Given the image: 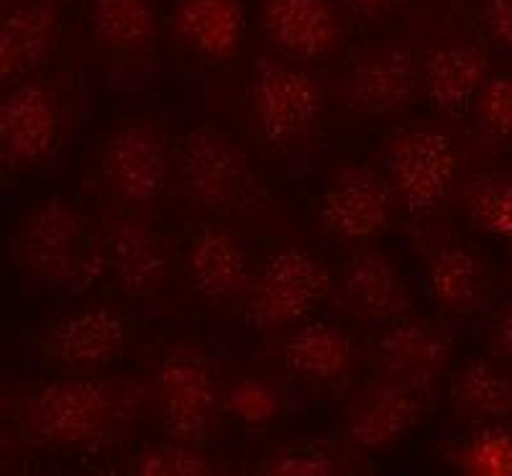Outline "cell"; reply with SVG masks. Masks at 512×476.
Here are the masks:
<instances>
[{"mask_svg": "<svg viewBox=\"0 0 512 476\" xmlns=\"http://www.w3.org/2000/svg\"><path fill=\"white\" fill-rule=\"evenodd\" d=\"M103 272L131 297L157 295L172 274V256L162 233L139 215H105L98 228Z\"/></svg>", "mask_w": 512, "mask_h": 476, "instance_id": "4fadbf2b", "label": "cell"}, {"mask_svg": "<svg viewBox=\"0 0 512 476\" xmlns=\"http://www.w3.org/2000/svg\"><path fill=\"white\" fill-rule=\"evenodd\" d=\"M341 295L356 318L379 326L410 313L415 305L408 279L382 251H364L346 264Z\"/></svg>", "mask_w": 512, "mask_h": 476, "instance_id": "ffe728a7", "label": "cell"}, {"mask_svg": "<svg viewBox=\"0 0 512 476\" xmlns=\"http://www.w3.org/2000/svg\"><path fill=\"white\" fill-rule=\"evenodd\" d=\"M223 407L239 423L249 425V428H264L280 415L282 397L267 379L241 377L223 395Z\"/></svg>", "mask_w": 512, "mask_h": 476, "instance_id": "f1b7e54d", "label": "cell"}, {"mask_svg": "<svg viewBox=\"0 0 512 476\" xmlns=\"http://www.w3.org/2000/svg\"><path fill=\"white\" fill-rule=\"evenodd\" d=\"M262 26L277 54L292 62L331 57L341 41V18L331 0H264Z\"/></svg>", "mask_w": 512, "mask_h": 476, "instance_id": "e0dca14e", "label": "cell"}, {"mask_svg": "<svg viewBox=\"0 0 512 476\" xmlns=\"http://www.w3.org/2000/svg\"><path fill=\"white\" fill-rule=\"evenodd\" d=\"M185 274L192 290L216 305L244 300L251 285L244 244L221 226H200L187 236Z\"/></svg>", "mask_w": 512, "mask_h": 476, "instance_id": "ac0fdd59", "label": "cell"}, {"mask_svg": "<svg viewBox=\"0 0 512 476\" xmlns=\"http://www.w3.org/2000/svg\"><path fill=\"white\" fill-rule=\"evenodd\" d=\"M62 134V105L52 85L41 80L13 82L0 103V159L3 167L29 169L47 162Z\"/></svg>", "mask_w": 512, "mask_h": 476, "instance_id": "7c38bea8", "label": "cell"}, {"mask_svg": "<svg viewBox=\"0 0 512 476\" xmlns=\"http://www.w3.org/2000/svg\"><path fill=\"white\" fill-rule=\"evenodd\" d=\"M126 354V320L111 305L59 315L39 338V361L57 374H95Z\"/></svg>", "mask_w": 512, "mask_h": 476, "instance_id": "52a82bcc", "label": "cell"}, {"mask_svg": "<svg viewBox=\"0 0 512 476\" xmlns=\"http://www.w3.org/2000/svg\"><path fill=\"white\" fill-rule=\"evenodd\" d=\"M262 471L280 476H333L338 466L333 464L328 453L318 451V448L297 446L272 453Z\"/></svg>", "mask_w": 512, "mask_h": 476, "instance_id": "4dcf8cb0", "label": "cell"}, {"mask_svg": "<svg viewBox=\"0 0 512 476\" xmlns=\"http://www.w3.org/2000/svg\"><path fill=\"white\" fill-rule=\"evenodd\" d=\"M384 167L397 203L413 215H428L454 190L459 154L443 131L405 128L387 144Z\"/></svg>", "mask_w": 512, "mask_h": 476, "instance_id": "8992f818", "label": "cell"}, {"mask_svg": "<svg viewBox=\"0 0 512 476\" xmlns=\"http://www.w3.org/2000/svg\"><path fill=\"white\" fill-rule=\"evenodd\" d=\"M100 175L126 205L146 208L157 203L169 182V149L159 126L144 118L121 123L105 141Z\"/></svg>", "mask_w": 512, "mask_h": 476, "instance_id": "9c48e42d", "label": "cell"}, {"mask_svg": "<svg viewBox=\"0 0 512 476\" xmlns=\"http://www.w3.org/2000/svg\"><path fill=\"white\" fill-rule=\"evenodd\" d=\"M131 471L141 476H205L213 474V464L200 451L198 443L169 438L157 446L144 448L136 456Z\"/></svg>", "mask_w": 512, "mask_h": 476, "instance_id": "83f0119b", "label": "cell"}, {"mask_svg": "<svg viewBox=\"0 0 512 476\" xmlns=\"http://www.w3.org/2000/svg\"><path fill=\"white\" fill-rule=\"evenodd\" d=\"M466 218L489 236L512 241V175H479L461 190Z\"/></svg>", "mask_w": 512, "mask_h": 476, "instance_id": "484cf974", "label": "cell"}, {"mask_svg": "<svg viewBox=\"0 0 512 476\" xmlns=\"http://www.w3.org/2000/svg\"><path fill=\"white\" fill-rule=\"evenodd\" d=\"M451 356L454 341L446 326L413 313L382 323L369 351L374 377L395 379L420 392L431 389L448 372Z\"/></svg>", "mask_w": 512, "mask_h": 476, "instance_id": "30bf717a", "label": "cell"}, {"mask_svg": "<svg viewBox=\"0 0 512 476\" xmlns=\"http://www.w3.org/2000/svg\"><path fill=\"white\" fill-rule=\"evenodd\" d=\"M6 3H11V0H6Z\"/></svg>", "mask_w": 512, "mask_h": 476, "instance_id": "d590c367", "label": "cell"}, {"mask_svg": "<svg viewBox=\"0 0 512 476\" xmlns=\"http://www.w3.org/2000/svg\"><path fill=\"white\" fill-rule=\"evenodd\" d=\"M397 198L387 175L369 164L336 169L320 200V226L333 241L364 244L382 236L392 221Z\"/></svg>", "mask_w": 512, "mask_h": 476, "instance_id": "8fae6325", "label": "cell"}, {"mask_svg": "<svg viewBox=\"0 0 512 476\" xmlns=\"http://www.w3.org/2000/svg\"><path fill=\"white\" fill-rule=\"evenodd\" d=\"M282 359L295 377L313 384H338L356 366L349 333L331 320H303L285 338Z\"/></svg>", "mask_w": 512, "mask_h": 476, "instance_id": "7402d4cb", "label": "cell"}, {"mask_svg": "<svg viewBox=\"0 0 512 476\" xmlns=\"http://www.w3.org/2000/svg\"><path fill=\"white\" fill-rule=\"evenodd\" d=\"M448 402L474 420L512 418V377L489 359H469L448 377Z\"/></svg>", "mask_w": 512, "mask_h": 476, "instance_id": "cb8c5ba5", "label": "cell"}, {"mask_svg": "<svg viewBox=\"0 0 512 476\" xmlns=\"http://www.w3.org/2000/svg\"><path fill=\"white\" fill-rule=\"evenodd\" d=\"M456 469L469 476H512V430L484 428L454 453Z\"/></svg>", "mask_w": 512, "mask_h": 476, "instance_id": "4316f807", "label": "cell"}, {"mask_svg": "<svg viewBox=\"0 0 512 476\" xmlns=\"http://www.w3.org/2000/svg\"><path fill=\"white\" fill-rule=\"evenodd\" d=\"M159 418L169 438L200 443L216 413L218 397L210 359L192 343H177L154 374Z\"/></svg>", "mask_w": 512, "mask_h": 476, "instance_id": "ba28073f", "label": "cell"}, {"mask_svg": "<svg viewBox=\"0 0 512 476\" xmlns=\"http://www.w3.org/2000/svg\"><path fill=\"white\" fill-rule=\"evenodd\" d=\"M59 8L54 0H11L0 21V77L18 82L29 77L54 47Z\"/></svg>", "mask_w": 512, "mask_h": 476, "instance_id": "44dd1931", "label": "cell"}, {"mask_svg": "<svg viewBox=\"0 0 512 476\" xmlns=\"http://www.w3.org/2000/svg\"><path fill=\"white\" fill-rule=\"evenodd\" d=\"M492 57L484 44L469 39L443 41L431 47L420 67V82L433 108L464 113L489 80Z\"/></svg>", "mask_w": 512, "mask_h": 476, "instance_id": "d6986e66", "label": "cell"}, {"mask_svg": "<svg viewBox=\"0 0 512 476\" xmlns=\"http://www.w3.org/2000/svg\"><path fill=\"white\" fill-rule=\"evenodd\" d=\"M333 292L331 269L305 249H282L251 277L244 313L256 328H287L310 320Z\"/></svg>", "mask_w": 512, "mask_h": 476, "instance_id": "277c9868", "label": "cell"}, {"mask_svg": "<svg viewBox=\"0 0 512 476\" xmlns=\"http://www.w3.org/2000/svg\"><path fill=\"white\" fill-rule=\"evenodd\" d=\"M144 397V387L128 379L64 374L24 397L21 428L36 446L93 448L116 441Z\"/></svg>", "mask_w": 512, "mask_h": 476, "instance_id": "6da1fadb", "label": "cell"}, {"mask_svg": "<svg viewBox=\"0 0 512 476\" xmlns=\"http://www.w3.org/2000/svg\"><path fill=\"white\" fill-rule=\"evenodd\" d=\"M474 116L484 134L497 141H512V72L489 77L474 100Z\"/></svg>", "mask_w": 512, "mask_h": 476, "instance_id": "f546056e", "label": "cell"}, {"mask_svg": "<svg viewBox=\"0 0 512 476\" xmlns=\"http://www.w3.org/2000/svg\"><path fill=\"white\" fill-rule=\"evenodd\" d=\"M489 341H492V349L512 364V302L497 305L489 318Z\"/></svg>", "mask_w": 512, "mask_h": 476, "instance_id": "d6a6232c", "label": "cell"}, {"mask_svg": "<svg viewBox=\"0 0 512 476\" xmlns=\"http://www.w3.org/2000/svg\"><path fill=\"white\" fill-rule=\"evenodd\" d=\"M177 182L195 208L239 210L262 195L249 154L218 128H192L177 151Z\"/></svg>", "mask_w": 512, "mask_h": 476, "instance_id": "3957f363", "label": "cell"}, {"mask_svg": "<svg viewBox=\"0 0 512 476\" xmlns=\"http://www.w3.org/2000/svg\"><path fill=\"white\" fill-rule=\"evenodd\" d=\"M510 272H512V241H510Z\"/></svg>", "mask_w": 512, "mask_h": 476, "instance_id": "e575fe53", "label": "cell"}, {"mask_svg": "<svg viewBox=\"0 0 512 476\" xmlns=\"http://www.w3.org/2000/svg\"><path fill=\"white\" fill-rule=\"evenodd\" d=\"M428 295L451 315H474L492 300L489 262L464 241L436 238L423 251Z\"/></svg>", "mask_w": 512, "mask_h": 476, "instance_id": "2e32d148", "label": "cell"}, {"mask_svg": "<svg viewBox=\"0 0 512 476\" xmlns=\"http://www.w3.org/2000/svg\"><path fill=\"white\" fill-rule=\"evenodd\" d=\"M172 24L192 52L228 62L244 44L246 11L241 0H177Z\"/></svg>", "mask_w": 512, "mask_h": 476, "instance_id": "603a6c76", "label": "cell"}, {"mask_svg": "<svg viewBox=\"0 0 512 476\" xmlns=\"http://www.w3.org/2000/svg\"><path fill=\"white\" fill-rule=\"evenodd\" d=\"M13 262L47 287L82 290L103 274L98 236L80 208L64 198L44 200L26 215L13 236Z\"/></svg>", "mask_w": 512, "mask_h": 476, "instance_id": "7a4b0ae2", "label": "cell"}, {"mask_svg": "<svg viewBox=\"0 0 512 476\" xmlns=\"http://www.w3.org/2000/svg\"><path fill=\"white\" fill-rule=\"evenodd\" d=\"M423 413L420 389L374 377L346 405V438L364 451H382L410 436L423 420Z\"/></svg>", "mask_w": 512, "mask_h": 476, "instance_id": "9a60e30c", "label": "cell"}, {"mask_svg": "<svg viewBox=\"0 0 512 476\" xmlns=\"http://www.w3.org/2000/svg\"><path fill=\"white\" fill-rule=\"evenodd\" d=\"M152 0H90V31L105 52L139 54L157 41Z\"/></svg>", "mask_w": 512, "mask_h": 476, "instance_id": "d4e9b609", "label": "cell"}, {"mask_svg": "<svg viewBox=\"0 0 512 476\" xmlns=\"http://www.w3.org/2000/svg\"><path fill=\"white\" fill-rule=\"evenodd\" d=\"M420 85L418 59L400 41H384L356 54L341 80L346 105L361 116H397Z\"/></svg>", "mask_w": 512, "mask_h": 476, "instance_id": "5bb4252c", "label": "cell"}, {"mask_svg": "<svg viewBox=\"0 0 512 476\" xmlns=\"http://www.w3.org/2000/svg\"><path fill=\"white\" fill-rule=\"evenodd\" d=\"M482 26L497 47L512 49V0H484Z\"/></svg>", "mask_w": 512, "mask_h": 476, "instance_id": "1f68e13d", "label": "cell"}, {"mask_svg": "<svg viewBox=\"0 0 512 476\" xmlns=\"http://www.w3.org/2000/svg\"><path fill=\"white\" fill-rule=\"evenodd\" d=\"M351 3L367 13H382L392 6V0H351Z\"/></svg>", "mask_w": 512, "mask_h": 476, "instance_id": "836d02e7", "label": "cell"}, {"mask_svg": "<svg viewBox=\"0 0 512 476\" xmlns=\"http://www.w3.org/2000/svg\"><path fill=\"white\" fill-rule=\"evenodd\" d=\"M251 103L264 139L274 146L303 141L326 111L318 77L285 57H262L254 64Z\"/></svg>", "mask_w": 512, "mask_h": 476, "instance_id": "5b68a950", "label": "cell"}]
</instances>
